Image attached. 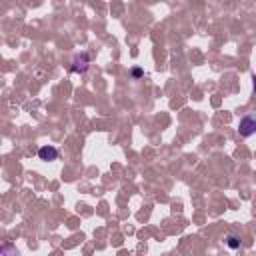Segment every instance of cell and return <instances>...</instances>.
<instances>
[{
	"label": "cell",
	"mask_w": 256,
	"mask_h": 256,
	"mask_svg": "<svg viewBox=\"0 0 256 256\" xmlns=\"http://www.w3.org/2000/svg\"><path fill=\"white\" fill-rule=\"evenodd\" d=\"M16 252H18V250H16V248H14V246H10V244H8V246H4V248H2V256H14V254H16Z\"/></svg>",
	"instance_id": "5b68a950"
},
{
	"label": "cell",
	"mask_w": 256,
	"mask_h": 256,
	"mask_svg": "<svg viewBox=\"0 0 256 256\" xmlns=\"http://www.w3.org/2000/svg\"><path fill=\"white\" fill-rule=\"evenodd\" d=\"M38 158H40V160H46V162H52V160L58 158V150H56L54 146H42V148L38 150Z\"/></svg>",
	"instance_id": "7a4b0ae2"
},
{
	"label": "cell",
	"mask_w": 256,
	"mask_h": 256,
	"mask_svg": "<svg viewBox=\"0 0 256 256\" xmlns=\"http://www.w3.org/2000/svg\"><path fill=\"white\" fill-rule=\"evenodd\" d=\"M88 56L86 54H80V56H76L74 58V64H72V72H84L86 68H88Z\"/></svg>",
	"instance_id": "3957f363"
},
{
	"label": "cell",
	"mask_w": 256,
	"mask_h": 256,
	"mask_svg": "<svg viewBox=\"0 0 256 256\" xmlns=\"http://www.w3.org/2000/svg\"><path fill=\"white\" fill-rule=\"evenodd\" d=\"M226 244H228L230 248H234V250H236V248H240V238H238V236H234V234H228V236H226Z\"/></svg>",
	"instance_id": "277c9868"
},
{
	"label": "cell",
	"mask_w": 256,
	"mask_h": 256,
	"mask_svg": "<svg viewBox=\"0 0 256 256\" xmlns=\"http://www.w3.org/2000/svg\"><path fill=\"white\" fill-rule=\"evenodd\" d=\"M238 134H240L242 138H248V136L256 134V116H254V114H248V116H244V118L240 120V124H238Z\"/></svg>",
	"instance_id": "6da1fadb"
},
{
	"label": "cell",
	"mask_w": 256,
	"mask_h": 256,
	"mask_svg": "<svg viewBox=\"0 0 256 256\" xmlns=\"http://www.w3.org/2000/svg\"><path fill=\"white\" fill-rule=\"evenodd\" d=\"M254 90H256V76H254Z\"/></svg>",
	"instance_id": "8992f818"
}]
</instances>
